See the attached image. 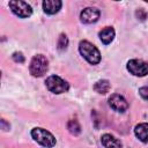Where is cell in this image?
Here are the masks:
<instances>
[{
	"label": "cell",
	"instance_id": "cell-1",
	"mask_svg": "<svg viewBox=\"0 0 148 148\" xmlns=\"http://www.w3.org/2000/svg\"><path fill=\"white\" fill-rule=\"evenodd\" d=\"M79 50H80V53L83 56V58L91 65H96L101 61L99 51L95 45H92L88 40H81L79 44Z\"/></svg>",
	"mask_w": 148,
	"mask_h": 148
},
{
	"label": "cell",
	"instance_id": "cell-2",
	"mask_svg": "<svg viewBox=\"0 0 148 148\" xmlns=\"http://www.w3.org/2000/svg\"><path fill=\"white\" fill-rule=\"evenodd\" d=\"M31 135H32V138H34L39 145H42V146H44V147H53V146L56 145V139H54V136H53L49 131H46V130H44V128H39V127L34 128V130L31 131Z\"/></svg>",
	"mask_w": 148,
	"mask_h": 148
},
{
	"label": "cell",
	"instance_id": "cell-3",
	"mask_svg": "<svg viewBox=\"0 0 148 148\" xmlns=\"http://www.w3.org/2000/svg\"><path fill=\"white\" fill-rule=\"evenodd\" d=\"M47 59L43 54H37L31 59L29 71L34 76H42L47 71Z\"/></svg>",
	"mask_w": 148,
	"mask_h": 148
},
{
	"label": "cell",
	"instance_id": "cell-4",
	"mask_svg": "<svg viewBox=\"0 0 148 148\" xmlns=\"http://www.w3.org/2000/svg\"><path fill=\"white\" fill-rule=\"evenodd\" d=\"M10 10L18 17L25 18L32 14V9L30 5H28L24 0H9Z\"/></svg>",
	"mask_w": 148,
	"mask_h": 148
},
{
	"label": "cell",
	"instance_id": "cell-5",
	"mask_svg": "<svg viewBox=\"0 0 148 148\" xmlns=\"http://www.w3.org/2000/svg\"><path fill=\"white\" fill-rule=\"evenodd\" d=\"M46 83V87L50 91L54 92V94H61V92H66L69 88L68 83L62 80L61 77L57 76V75H51L46 79L45 81Z\"/></svg>",
	"mask_w": 148,
	"mask_h": 148
},
{
	"label": "cell",
	"instance_id": "cell-6",
	"mask_svg": "<svg viewBox=\"0 0 148 148\" xmlns=\"http://www.w3.org/2000/svg\"><path fill=\"white\" fill-rule=\"evenodd\" d=\"M127 69L135 76H145L148 74V62L140 59H132L127 64Z\"/></svg>",
	"mask_w": 148,
	"mask_h": 148
},
{
	"label": "cell",
	"instance_id": "cell-7",
	"mask_svg": "<svg viewBox=\"0 0 148 148\" xmlns=\"http://www.w3.org/2000/svg\"><path fill=\"white\" fill-rule=\"evenodd\" d=\"M109 105L118 112H125L128 109V103L127 101L119 94H112L109 97Z\"/></svg>",
	"mask_w": 148,
	"mask_h": 148
},
{
	"label": "cell",
	"instance_id": "cell-8",
	"mask_svg": "<svg viewBox=\"0 0 148 148\" xmlns=\"http://www.w3.org/2000/svg\"><path fill=\"white\" fill-rule=\"evenodd\" d=\"M99 10L97 8H94V7H88V8H84L82 12H81V21L84 22V23H94L96 22L98 18H99Z\"/></svg>",
	"mask_w": 148,
	"mask_h": 148
},
{
	"label": "cell",
	"instance_id": "cell-9",
	"mask_svg": "<svg viewBox=\"0 0 148 148\" xmlns=\"http://www.w3.org/2000/svg\"><path fill=\"white\" fill-rule=\"evenodd\" d=\"M61 8V0H44L43 9L46 14H56Z\"/></svg>",
	"mask_w": 148,
	"mask_h": 148
},
{
	"label": "cell",
	"instance_id": "cell-10",
	"mask_svg": "<svg viewBox=\"0 0 148 148\" xmlns=\"http://www.w3.org/2000/svg\"><path fill=\"white\" fill-rule=\"evenodd\" d=\"M134 133L136 135V138L142 141V142H148V124L147 123H142L135 126Z\"/></svg>",
	"mask_w": 148,
	"mask_h": 148
},
{
	"label": "cell",
	"instance_id": "cell-11",
	"mask_svg": "<svg viewBox=\"0 0 148 148\" xmlns=\"http://www.w3.org/2000/svg\"><path fill=\"white\" fill-rule=\"evenodd\" d=\"M101 142H102V145L104 147H121V142L118 139H116L113 135H111V134L102 135Z\"/></svg>",
	"mask_w": 148,
	"mask_h": 148
},
{
	"label": "cell",
	"instance_id": "cell-12",
	"mask_svg": "<svg viewBox=\"0 0 148 148\" xmlns=\"http://www.w3.org/2000/svg\"><path fill=\"white\" fill-rule=\"evenodd\" d=\"M113 37H114V30H113V28H111V27L104 28L103 30L99 31V39H101L102 43H104V44L111 43V40L113 39Z\"/></svg>",
	"mask_w": 148,
	"mask_h": 148
},
{
	"label": "cell",
	"instance_id": "cell-13",
	"mask_svg": "<svg viewBox=\"0 0 148 148\" xmlns=\"http://www.w3.org/2000/svg\"><path fill=\"white\" fill-rule=\"evenodd\" d=\"M110 88H111V86H110V82L108 80H99L94 86V90L97 91L98 94H103V95L109 92Z\"/></svg>",
	"mask_w": 148,
	"mask_h": 148
},
{
	"label": "cell",
	"instance_id": "cell-14",
	"mask_svg": "<svg viewBox=\"0 0 148 148\" xmlns=\"http://www.w3.org/2000/svg\"><path fill=\"white\" fill-rule=\"evenodd\" d=\"M67 128L73 135H79L81 133V126L76 119H71L67 124Z\"/></svg>",
	"mask_w": 148,
	"mask_h": 148
},
{
	"label": "cell",
	"instance_id": "cell-15",
	"mask_svg": "<svg viewBox=\"0 0 148 148\" xmlns=\"http://www.w3.org/2000/svg\"><path fill=\"white\" fill-rule=\"evenodd\" d=\"M68 45V38L66 37V35H60L59 40H58V49L59 50H65Z\"/></svg>",
	"mask_w": 148,
	"mask_h": 148
},
{
	"label": "cell",
	"instance_id": "cell-16",
	"mask_svg": "<svg viewBox=\"0 0 148 148\" xmlns=\"http://www.w3.org/2000/svg\"><path fill=\"white\" fill-rule=\"evenodd\" d=\"M135 15H136V17H138L140 21H145V20L147 18V13H146V10L142 9V8L138 9V10L135 12Z\"/></svg>",
	"mask_w": 148,
	"mask_h": 148
},
{
	"label": "cell",
	"instance_id": "cell-17",
	"mask_svg": "<svg viewBox=\"0 0 148 148\" xmlns=\"http://www.w3.org/2000/svg\"><path fill=\"white\" fill-rule=\"evenodd\" d=\"M12 57H13L14 61H16V62H20V64L24 62V57H23V54L21 52H15Z\"/></svg>",
	"mask_w": 148,
	"mask_h": 148
},
{
	"label": "cell",
	"instance_id": "cell-18",
	"mask_svg": "<svg viewBox=\"0 0 148 148\" xmlns=\"http://www.w3.org/2000/svg\"><path fill=\"white\" fill-rule=\"evenodd\" d=\"M139 94L141 95L142 98H145L146 101H148V87H142L139 89Z\"/></svg>",
	"mask_w": 148,
	"mask_h": 148
},
{
	"label": "cell",
	"instance_id": "cell-19",
	"mask_svg": "<svg viewBox=\"0 0 148 148\" xmlns=\"http://www.w3.org/2000/svg\"><path fill=\"white\" fill-rule=\"evenodd\" d=\"M143 1H146V2H148V0H143Z\"/></svg>",
	"mask_w": 148,
	"mask_h": 148
}]
</instances>
